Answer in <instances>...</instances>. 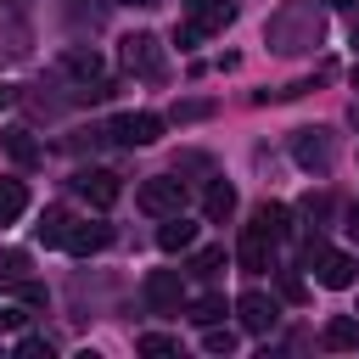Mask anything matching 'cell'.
Listing matches in <instances>:
<instances>
[{
	"label": "cell",
	"instance_id": "cell-1",
	"mask_svg": "<svg viewBox=\"0 0 359 359\" xmlns=\"http://www.w3.org/2000/svg\"><path fill=\"white\" fill-rule=\"evenodd\" d=\"M320 34H325V22H320V11H314L309 0H292V6H280V11L269 17V28H264L269 50H280V56L314 50V45H320Z\"/></svg>",
	"mask_w": 359,
	"mask_h": 359
},
{
	"label": "cell",
	"instance_id": "cell-2",
	"mask_svg": "<svg viewBox=\"0 0 359 359\" xmlns=\"http://www.w3.org/2000/svg\"><path fill=\"white\" fill-rule=\"evenodd\" d=\"M146 213H157V219H168V213H185V180H174V174H151L146 185H140V196H135Z\"/></svg>",
	"mask_w": 359,
	"mask_h": 359
},
{
	"label": "cell",
	"instance_id": "cell-3",
	"mask_svg": "<svg viewBox=\"0 0 359 359\" xmlns=\"http://www.w3.org/2000/svg\"><path fill=\"white\" fill-rule=\"evenodd\" d=\"M140 292H146V309H151V314H180V303H185V280H180V269H151Z\"/></svg>",
	"mask_w": 359,
	"mask_h": 359
},
{
	"label": "cell",
	"instance_id": "cell-4",
	"mask_svg": "<svg viewBox=\"0 0 359 359\" xmlns=\"http://www.w3.org/2000/svg\"><path fill=\"white\" fill-rule=\"evenodd\" d=\"M123 67L140 73V79H163V45L151 34H129L123 39Z\"/></svg>",
	"mask_w": 359,
	"mask_h": 359
},
{
	"label": "cell",
	"instance_id": "cell-5",
	"mask_svg": "<svg viewBox=\"0 0 359 359\" xmlns=\"http://www.w3.org/2000/svg\"><path fill=\"white\" fill-rule=\"evenodd\" d=\"M118 146H151L157 135H163V118L157 112H123V118H112V129H107Z\"/></svg>",
	"mask_w": 359,
	"mask_h": 359
},
{
	"label": "cell",
	"instance_id": "cell-6",
	"mask_svg": "<svg viewBox=\"0 0 359 359\" xmlns=\"http://www.w3.org/2000/svg\"><path fill=\"white\" fill-rule=\"evenodd\" d=\"M73 191H79L90 208H112L123 185H118V174H107V168H79V174H73Z\"/></svg>",
	"mask_w": 359,
	"mask_h": 359
},
{
	"label": "cell",
	"instance_id": "cell-7",
	"mask_svg": "<svg viewBox=\"0 0 359 359\" xmlns=\"http://www.w3.org/2000/svg\"><path fill=\"white\" fill-rule=\"evenodd\" d=\"M236 314H241V325H247L252 337H264V331H275L280 303H275V297H264V292H241V297H236Z\"/></svg>",
	"mask_w": 359,
	"mask_h": 359
},
{
	"label": "cell",
	"instance_id": "cell-8",
	"mask_svg": "<svg viewBox=\"0 0 359 359\" xmlns=\"http://www.w3.org/2000/svg\"><path fill=\"white\" fill-rule=\"evenodd\" d=\"M107 241H112V224H107V219H84V224L73 219V230H67V241H62V247H67L73 258H90V252H101Z\"/></svg>",
	"mask_w": 359,
	"mask_h": 359
},
{
	"label": "cell",
	"instance_id": "cell-9",
	"mask_svg": "<svg viewBox=\"0 0 359 359\" xmlns=\"http://www.w3.org/2000/svg\"><path fill=\"white\" fill-rule=\"evenodd\" d=\"M236 258H241V269H247V275H264V269H275V236H264V230H252V224H247V236H241Z\"/></svg>",
	"mask_w": 359,
	"mask_h": 359
},
{
	"label": "cell",
	"instance_id": "cell-10",
	"mask_svg": "<svg viewBox=\"0 0 359 359\" xmlns=\"http://www.w3.org/2000/svg\"><path fill=\"white\" fill-rule=\"evenodd\" d=\"M314 269H320V286H331V292H348V286L359 280V258H353V252H331V247H325Z\"/></svg>",
	"mask_w": 359,
	"mask_h": 359
},
{
	"label": "cell",
	"instance_id": "cell-11",
	"mask_svg": "<svg viewBox=\"0 0 359 359\" xmlns=\"http://www.w3.org/2000/svg\"><path fill=\"white\" fill-rule=\"evenodd\" d=\"M292 157H297L303 168H325V163H331V135H325V129H297Z\"/></svg>",
	"mask_w": 359,
	"mask_h": 359
},
{
	"label": "cell",
	"instance_id": "cell-12",
	"mask_svg": "<svg viewBox=\"0 0 359 359\" xmlns=\"http://www.w3.org/2000/svg\"><path fill=\"white\" fill-rule=\"evenodd\" d=\"M230 17H236V6H230V0H185V22H196L202 34H219Z\"/></svg>",
	"mask_w": 359,
	"mask_h": 359
},
{
	"label": "cell",
	"instance_id": "cell-13",
	"mask_svg": "<svg viewBox=\"0 0 359 359\" xmlns=\"http://www.w3.org/2000/svg\"><path fill=\"white\" fill-rule=\"evenodd\" d=\"M202 213L219 224V219H230L236 213V185L230 180H208V191H202Z\"/></svg>",
	"mask_w": 359,
	"mask_h": 359
},
{
	"label": "cell",
	"instance_id": "cell-14",
	"mask_svg": "<svg viewBox=\"0 0 359 359\" xmlns=\"http://www.w3.org/2000/svg\"><path fill=\"white\" fill-rule=\"evenodd\" d=\"M191 241H196V224H191L185 213H168L163 230H157V247H163V252H185Z\"/></svg>",
	"mask_w": 359,
	"mask_h": 359
},
{
	"label": "cell",
	"instance_id": "cell-15",
	"mask_svg": "<svg viewBox=\"0 0 359 359\" xmlns=\"http://www.w3.org/2000/svg\"><path fill=\"white\" fill-rule=\"evenodd\" d=\"M67 230H73V213H67V208H45V213H39V224H34V236H39L45 247H62V241H67Z\"/></svg>",
	"mask_w": 359,
	"mask_h": 359
},
{
	"label": "cell",
	"instance_id": "cell-16",
	"mask_svg": "<svg viewBox=\"0 0 359 359\" xmlns=\"http://www.w3.org/2000/svg\"><path fill=\"white\" fill-rule=\"evenodd\" d=\"M325 348H337V353H353L359 348V320L353 314H337V320H325V337H320Z\"/></svg>",
	"mask_w": 359,
	"mask_h": 359
},
{
	"label": "cell",
	"instance_id": "cell-17",
	"mask_svg": "<svg viewBox=\"0 0 359 359\" xmlns=\"http://www.w3.org/2000/svg\"><path fill=\"white\" fill-rule=\"evenodd\" d=\"M0 146H6V157H11L17 168H34V163H39V146L28 140V129H0Z\"/></svg>",
	"mask_w": 359,
	"mask_h": 359
},
{
	"label": "cell",
	"instance_id": "cell-18",
	"mask_svg": "<svg viewBox=\"0 0 359 359\" xmlns=\"http://www.w3.org/2000/svg\"><path fill=\"white\" fill-rule=\"evenodd\" d=\"M62 67H67L79 84H95V79H101V56H95V50H67Z\"/></svg>",
	"mask_w": 359,
	"mask_h": 359
},
{
	"label": "cell",
	"instance_id": "cell-19",
	"mask_svg": "<svg viewBox=\"0 0 359 359\" xmlns=\"http://www.w3.org/2000/svg\"><path fill=\"white\" fill-rule=\"evenodd\" d=\"M252 230H264V236L280 241V236H286V208H280V202H258V208H252Z\"/></svg>",
	"mask_w": 359,
	"mask_h": 359
},
{
	"label": "cell",
	"instance_id": "cell-20",
	"mask_svg": "<svg viewBox=\"0 0 359 359\" xmlns=\"http://www.w3.org/2000/svg\"><path fill=\"white\" fill-rule=\"evenodd\" d=\"M22 208H28V191H22V180H0V224L22 219Z\"/></svg>",
	"mask_w": 359,
	"mask_h": 359
},
{
	"label": "cell",
	"instance_id": "cell-21",
	"mask_svg": "<svg viewBox=\"0 0 359 359\" xmlns=\"http://www.w3.org/2000/svg\"><path fill=\"white\" fill-rule=\"evenodd\" d=\"M191 320H196V325H219V320H224V297H213V292L196 297V303H191Z\"/></svg>",
	"mask_w": 359,
	"mask_h": 359
},
{
	"label": "cell",
	"instance_id": "cell-22",
	"mask_svg": "<svg viewBox=\"0 0 359 359\" xmlns=\"http://www.w3.org/2000/svg\"><path fill=\"white\" fill-rule=\"evenodd\" d=\"M219 269H224V247H202L191 258V275H219Z\"/></svg>",
	"mask_w": 359,
	"mask_h": 359
},
{
	"label": "cell",
	"instance_id": "cell-23",
	"mask_svg": "<svg viewBox=\"0 0 359 359\" xmlns=\"http://www.w3.org/2000/svg\"><path fill=\"white\" fill-rule=\"evenodd\" d=\"M22 269H28V252L0 247V280H22Z\"/></svg>",
	"mask_w": 359,
	"mask_h": 359
},
{
	"label": "cell",
	"instance_id": "cell-24",
	"mask_svg": "<svg viewBox=\"0 0 359 359\" xmlns=\"http://www.w3.org/2000/svg\"><path fill=\"white\" fill-rule=\"evenodd\" d=\"M202 331H208V337H202L208 353H230V348H236V331H219V325H202Z\"/></svg>",
	"mask_w": 359,
	"mask_h": 359
},
{
	"label": "cell",
	"instance_id": "cell-25",
	"mask_svg": "<svg viewBox=\"0 0 359 359\" xmlns=\"http://www.w3.org/2000/svg\"><path fill=\"white\" fill-rule=\"evenodd\" d=\"M135 348H140V353H180V342H174V337H163V331H146Z\"/></svg>",
	"mask_w": 359,
	"mask_h": 359
},
{
	"label": "cell",
	"instance_id": "cell-26",
	"mask_svg": "<svg viewBox=\"0 0 359 359\" xmlns=\"http://www.w3.org/2000/svg\"><path fill=\"white\" fill-rule=\"evenodd\" d=\"M17 359H50V342L45 337H17Z\"/></svg>",
	"mask_w": 359,
	"mask_h": 359
},
{
	"label": "cell",
	"instance_id": "cell-27",
	"mask_svg": "<svg viewBox=\"0 0 359 359\" xmlns=\"http://www.w3.org/2000/svg\"><path fill=\"white\" fill-rule=\"evenodd\" d=\"M280 297H286V303H303V297H309L303 275H292V269H286V275H280Z\"/></svg>",
	"mask_w": 359,
	"mask_h": 359
},
{
	"label": "cell",
	"instance_id": "cell-28",
	"mask_svg": "<svg viewBox=\"0 0 359 359\" xmlns=\"http://www.w3.org/2000/svg\"><path fill=\"white\" fill-rule=\"evenodd\" d=\"M213 107L208 101H185V107H174V123H191V118H208Z\"/></svg>",
	"mask_w": 359,
	"mask_h": 359
},
{
	"label": "cell",
	"instance_id": "cell-29",
	"mask_svg": "<svg viewBox=\"0 0 359 359\" xmlns=\"http://www.w3.org/2000/svg\"><path fill=\"white\" fill-rule=\"evenodd\" d=\"M17 292H22V303H45V286H34V280H22Z\"/></svg>",
	"mask_w": 359,
	"mask_h": 359
},
{
	"label": "cell",
	"instance_id": "cell-30",
	"mask_svg": "<svg viewBox=\"0 0 359 359\" xmlns=\"http://www.w3.org/2000/svg\"><path fill=\"white\" fill-rule=\"evenodd\" d=\"M0 325H6V331H17V325H22V309H0Z\"/></svg>",
	"mask_w": 359,
	"mask_h": 359
},
{
	"label": "cell",
	"instance_id": "cell-31",
	"mask_svg": "<svg viewBox=\"0 0 359 359\" xmlns=\"http://www.w3.org/2000/svg\"><path fill=\"white\" fill-rule=\"evenodd\" d=\"M11 101H17V84H0V112H6Z\"/></svg>",
	"mask_w": 359,
	"mask_h": 359
},
{
	"label": "cell",
	"instance_id": "cell-32",
	"mask_svg": "<svg viewBox=\"0 0 359 359\" xmlns=\"http://www.w3.org/2000/svg\"><path fill=\"white\" fill-rule=\"evenodd\" d=\"M348 236H353V241H359V208H353V213H348Z\"/></svg>",
	"mask_w": 359,
	"mask_h": 359
},
{
	"label": "cell",
	"instance_id": "cell-33",
	"mask_svg": "<svg viewBox=\"0 0 359 359\" xmlns=\"http://www.w3.org/2000/svg\"><path fill=\"white\" fill-rule=\"evenodd\" d=\"M118 6H157V0H118Z\"/></svg>",
	"mask_w": 359,
	"mask_h": 359
},
{
	"label": "cell",
	"instance_id": "cell-34",
	"mask_svg": "<svg viewBox=\"0 0 359 359\" xmlns=\"http://www.w3.org/2000/svg\"><path fill=\"white\" fill-rule=\"evenodd\" d=\"M331 6H353V0H331Z\"/></svg>",
	"mask_w": 359,
	"mask_h": 359
}]
</instances>
